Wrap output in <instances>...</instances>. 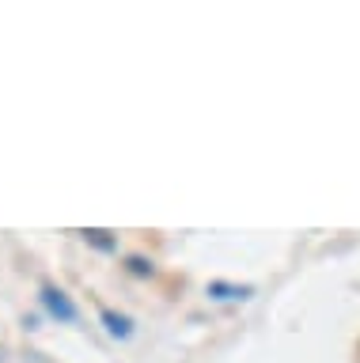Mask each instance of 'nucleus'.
Masks as SVG:
<instances>
[{
  "label": "nucleus",
  "instance_id": "obj_1",
  "mask_svg": "<svg viewBox=\"0 0 360 363\" xmlns=\"http://www.w3.org/2000/svg\"><path fill=\"white\" fill-rule=\"evenodd\" d=\"M42 303H46V311L53 318H61V322H72V318H76V306L69 303V295H65L61 288H46V291H42Z\"/></svg>",
  "mask_w": 360,
  "mask_h": 363
},
{
  "label": "nucleus",
  "instance_id": "obj_2",
  "mask_svg": "<svg viewBox=\"0 0 360 363\" xmlns=\"http://www.w3.org/2000/svg\"><path fill=\"white\" fill-rule=\"evenodd\" d=\"M103 322H107V329L114 337H129V318H121V314H114V311H103Z\"/></svg>",
  "mask_w": 360,
  "mask_h": 363
},
{
  "label": "nucleus",
  "instance_id": "obj_3",
  "mask_svg": "<svg viewBox=\"0 0 360 363\" xmlns=\"http://www.w3.org/2000/svg\"><path fill=\"white\" fill-rule=\"evenodd\" d=\"M209 291L217 295V299H235V295H239V299H246V295H251V288H228V284H212Z\"/></svg>",
  "mask_w": 360,
  "mask_h": 363
},
{
  "label": "nucleus",
  "instance_id": "obj_4",
  "mask_svg": "<svg viewBox=\"0 0 360 363\" xmlns=\"http://www.w3.org/2000/svg\"><path fill=\"white\" fill-rule=\"evenodd\" d=\"M84 238H87V242H95L99 250H110V246H114V242L107 238V231H84Z\"/></svg>",
  "mask_w": 360,
  "mask_h": 363
},
{
  "label": "nucleus",
  "instance_id": "obj_5",
  "mask_svg": "<svg viewBox=\"0 0 360 363\" xmlns=\"http://www.w3.org/2000/svg\"><path fill=\"white\" fill-rule=\"evenodd\" d=\"M129 265H133V272H137V277H152V265L144 257H129Z\"/></svg>",
  "mask_w": 360,
  "mask_h": 363
}]
</instances>
